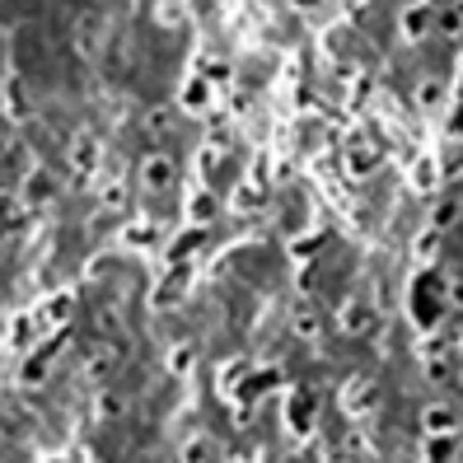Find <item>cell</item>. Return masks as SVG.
I'll return each instance as SVG.
<instances>
[{
	"mask_svg": "<svg viewBox=\"0 0 463 463\" xmlns=\"http://www.w3.org/2000/svg\"><path fill=\"white\" fill-rule=\"evenodd\" d=\"M28 201H33V207H38V201H47L52 197V174H33L28 178V192H24Z\"/></svg>",
	"mask_w": 463,
	"mask_h": 463,
	"instance_id": "cell-3",
	"label": "cell"
},
{
	"mask_svg": "<svg viewBox=\"0 0 463 463\" xmlns=\"http://www.w3.org/2000/svg\"><path fill=\"white\" fill-rule=\"evenodd\" d=\"M188 450H192V454H183V463H207V459H211V440H192Z\"/></svg>",
	"mask_w": 463,
	"mask_h": 463,
	"instance_id": "cell-4",
	"label": "cell"
},
{
	"mask_svg": "<svg viewBox=\"0 0 463 463\" xmlns=\"http://www.w3.org/2000/svg\"><path fill=\"white\" fill-rule=\"evenodd\" d=\"M174 178H178V169H174V159L164 155V150L145 155V164H141V183H145V188L164 192V188H174Z\"/></svg>",
	"mask_w": 463,
	"mask_h": 463,
	"instance_id": "cell-1",
	"label": "cell"
},
{
	"mask_svg": "<svg viewBox=\"0 0 463 463\" xmlns=\"http://www.w3.org/2000/svg\"><path fill=\"white\" fill-rule=\"evenodd\" d=\"M99 407H103V417H122V407H126V402H122V398H103Z\"/></svg>",
	"mask_w": 463,
	"mask_h": 463,
	"instance_id": "cell-5",
	"label": "cell"
},
{
	"mask_svg": "<svg viewBox=\"0 0 463 463\" xmlns=\"http://www.w3.org/2000/svg\"><path fill=\"white\" fill-rule=\"evenodd\" d=\"M118 365H122V351H113V346H99L94 356L85 361V375H94V379H99V375H113Z\"/></svg>",
	"mask_w": 463,
	"mask_h": 463,
	"instance_id": "cell-2",
	"label": "cell"
}]
</instances>
